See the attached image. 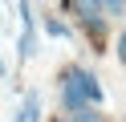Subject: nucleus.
Instances as JSON below:
<instances>
[{"label":"nucleus","instance_id":"obj_3","mask_svg":"<svg viewBox=\"0 0 126 122\" xmlns=\"http://www.w3.org/2000/svg\"><path fill=\"white\" fill-rule=\"evenodd\" d=\"M16 122H41V94H25V102H20V110H16Z\"/></svg>","mask_w":126,"mask_h":122},{"label":"nucleus","instance_id":"obj_1","mask_svg":"<svg viewBox=\"0 0 126 122\" xmlns=\"http://www.w3.org/2000/svg\"><path fill=\"white\" fill-rule=\"evenodd\" d=\"M102 86L98 77H94L85 65H69V69H61V110L65 114H77L85 110V106H102Z\"/></svg>","mask_w":126,"mask_h":122},{"label":"nucleus","instance_id":"obj_4","mask_svg":"<svg viewBox=\"0 0 126 122\" xmlns=\"http://www.w3.org/2000/svg\"><path fill=\"white\" fill-rule=\"evenodd\" d=\"M45 33H49V37H57V41L73 37V29H69L65 20H57V16H45Z\"/></svg>","mask_w":126,"mask_h":122},{"label":"nucleus","instance_id":"obj_5","mask_svg":"<svg viewBox=\"0 0 126 122\" xmlns=\"http://www.w3.org/2000/svg\"><path fill=\"white\" fill-rule=\"evenodd\" d=\"M122 12H126L122 0H102V16H122Z\"/></svg>","mask_w":126,"mask_h":122},{"label":"nucleus","instance_id":"obj_6","mask_svg":"<svg viewBox=\"0 0 126 122\" xmlns=\"http://www.w3.org/2000/svg\"><path fill=\"white\" fill-rule=\"evenodd\" d=\"M118 61L126 65V33H122V37H118Z\"/></svg>","mask_w":126,"mask_h":122},{"label":"nucleus","instance_id":"obj_2","mask_svg":"<svg viewBox=\"0 0 126 122\" xmlns=\"http://www.w3.org/2000/svg\"><path fill=\"white\" fill-rule=\"evenodd\" d=\"M20 12V37H16V61H29V57L37 53V16L29 4H16Z\"/></svg>","mask_w":126,"mask_h":122}]
</instances>
